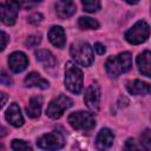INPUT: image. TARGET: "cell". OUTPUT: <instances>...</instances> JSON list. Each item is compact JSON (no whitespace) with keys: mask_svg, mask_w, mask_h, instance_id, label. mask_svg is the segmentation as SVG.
Wrapping results in <instances>:
<instances>
[{"mask_svg":"<svg viewBox=\"0 0 151 151\" xmlns=\"http://www.w3.org/2000/svg\"><path fill=\"white\" fill-rule=\"evenodd\" d=\"M84 103L86 104L87 109L92 112H98L99 104H100V87L97 83H92L84 96Z\"/></svg>","mask_w":151,"mask_h":151,"instance_id":"cell-9","label":"cell"},{"mask_svg":"<svg viewBox=\"0 0 151 151\" xmlns=\"http://www.w3.org/2000/svg\"><path fill=\"white\" fill-rule=\"evenodd\" d=\"M5 117H6L7 122L15 127H20L24 125V117H22L20 107L17 103H12L9 105V107L7 109V111L5 113Z\"/></svg>","mask_w":151,"mask_h":151,"instance_id":"cell-12","label":"cell"},{"mask_svg":"<svg viewBox=\"0 0 151 151\" xmlns=\"http://www.w3.org/2000/svg\"><path fill=\"white\" fill-rule=\"evenodd\" d=\"M126 88L129 91V93L133 94V96H146L149 93H151V86L142 80L134 79L131 80L126 84Z\"/></svg>","mask_w":151,"mask_h":151,"instance_id":"cell-16","label":"cell"},{"mask_svg":"<svg viewBox=\"0 0 151 151\" xmlns=\"http://www.w3.org/2000/svg\"><path fill=\"white\" fill-rule=\"evenodd\" d=\"M29 1H32V2H40L41 0H29Z\"/></svg>","mask_w":151,"mask_h":151,"instance_id":"cell-32","label":"cell"},{"mask_svg":"<svg viewBox=\"0 0 151 151\" xmlns=\"http://www.w3.org/2000/svg\"><path fill=\"white\" fill-rule=\"evenodd\" d=\"M70 125L76 130L90 131L96 126V119L92 113L85 111H77L68 116Z\"/></svg>","mask_w":151,"mask_h":151,"instance_id":"cell-5","label":"cell"},{"mask_svg":"<svg viewBox=\"0 0 151 151\" xmlns=\"http://www.w3.org/2000/svg\"><path fill=\"white\" fill-rule=\"evenodd\" d=\"M24 84L26 87H38L41 90H46L50 86L48 81L46 79H44L38 72L28 73L24 79Z\"/></svg>","mask_w":151,"mask_h":151,"instance_id":"cell-17","label":"cell"},{"mask_svg":"<svg viewBox=\"0 0 151 151\" xmlns=\"http://www.w3.org/2000/svg\"><path fill=\"white\" fill-rule=\"evenodd\" d=\"M35 58L45 67H53L57 64V60H55L54 55L47 50H38L35 52Z\"/></svg>","mask_w":151,"mask_h":151,"instance_id":"cell-19","label":"cell"},{"mask_svg":"<svg viewBox=\"0 0 151 151\" xmlns=\"http://www.w3.org/2000/svg\"><path fill=\"white\" fill-rule=\"evenodd\" d=\"M94 51L98 53V54H104L105 52H106V48H105V46L103 45V44H100V42H96L94 44Z\"/></svg>","mask_w":151,"mask_h":151,"instance_id":"cell-29","label":"cell"},{"mask_svg":"<svg viewBox=\"0 0 151 151\" xmlns=\"http://www.w3.org/2000/svg\"><path fill=\"white\" fill-rule=\"evenodd\" d=\"M132 68V54L123 52L117 55L109 57L105 63V70L111 78H117L122 73L129 72Z\"/></svg>","mask_w":151,"mask_h":151,"instance_id":"cell-1","label":"cell"},{"mask_svg":"<svg viewBox=\"0 0 151 151\" xmlns=\"http://www.w3.org/2000/svg\"><path fill=\"white\" fill-rule=\"evenodd\" d=\"M125 147L127 149V150H138L140 146H138L137 144H136V142H134V139H127L126 140V143H125Z\"/></svg>","mask_w":151,"mask_h":151,"instance_id":"cell-27","label":"cell"},{"mask_svg":"<svg viewBox=\"0 0 151 151\" xmlns=\"http://www.w3.org/2000/svg\"><path fill=\"white\" fill-rule=\"evenodd\" d=\"M55 13L60 19H67L76 13V4L73 0H58L54 5Z\"/></svg>","mask_w":151,"mask_h":151,"instance_id":"cell-11","label":"cell"},{"mask_svg":"<svg viewBox=\"0 0 151 151\" xmlns=\"http://www.w3.org/2000/svg\"><path fill=\"white\" fill-rule=\"evenodd\" d=\"M78 26L81 29H98L99 28V22L90 17H80L78 19Z\"/></svg>","mask_w":151,"mask_h":151,"instance_id":"cell-20","label":"cell"},{"mask_svg":"<svg viewBox=\"0 0 151 151\" xmlns=\"http://www.w3.org/2000/svg\"><path fill=\"white\" fill-rule=\"evenodd\" d=\"M27 65H28V58L24 52L17 51V52H13V53L9 54V57H8V66L14 73L22 72L27 67Z\"/></svg>","mask_w":151,"mask_h":151,"instance_id":"cell-10","label":"cell"},{"mask_svg":"<svg viewBox=\"0 0 151 151\" xmlns=\"http://www.w3.org/2000/svg\"><path fill=\"white\" fill-rule=\"evenodd\" d=\"M136 63H137V67H138L139 72L143 76L151 78V52L144 51V52L139 53L136 59Z\"/></svg>","mask_w":151,"mask_h":151,"instance_id":"cell-15","label":"cell"},{"mask_svg":"<svg viewBox=\"0 0 151 151\" xmlns=\"http://www.w3.org/2000/svg\"><path fill=\"white\" fill-rule=\"evenodd\" d=\"M11 147L12 150H32L31 145L27 142L21 140V139H14L11 144Z\"/></svg>","mask_w":151,"mask_h":151,"instance_id":"cell-23","label":"cell"},{"mask_svg":"<svg viewBox=\"0 0 151 151\" xmlns=\"http://www.w3.org/2000/svg\"><path fill=\"white\" fill-rule=\"evenodd\" d=\"M140 147L151 151V129H146L140 134Z\"/></svg>","mask_w":151,"mask_h":151,"instance_id":"cell-22","label":"cell"},{"mask_svg":"<svg viewBox=\"0 0 151 151\" xmlns=\"http://www.w3.org/2000/svg\"><path fill=\"white\" fill-rule=\"evenodd\" d=\"M70 54L76 64H78L80 66H85V67L90 66L94 60L93 50H92L91 45L86 41L73 42L70 47Z\"/></svg>","mask_w":151,"mask_h":151,"instance_id":"cell-2","label":"cell"},{"mask_svg":"<svg viewBox=\"0 0 151 151\" xmlns=\"http://www.w3.org/2000/svg\"><path fill=\"white\" fill-rule=\"evenodd\" d=\"M8 40H9V37H8L4 31H1V51H4V50L6 48Z\"/></svg>","mask_w":151,"mask_h":151,"instance_id":"cell-28","label":"cell"},{"mask_svg":"<svg viewBox=\"0 0 151 151\" xmlns=\"http://www.w3.org/2000/svg\"><path fill=\"white\" fill-rule=\"evenodd\" d=\"M65 87L74 93L79 94L83 90V81H84V74L83 71L76 66V64L68 61L65 65Z\"/></svg>","mask_w":151,"mask_h":151,"instance_id":"cell-3","label":"cell"},{"mask_svg":"<svg viewBox=\"0 0 151 151\" xmlns=\"http://www.w3.org/2000/svg\"><path fill=\"white\" fill-rule=\"evenodd\" d=\"M41 42V34H32V35H29L27 39H26V41H25V45L27 46V47H35V46H38L39 44Z\"/></svg>","mask_w":151,"mask_h":151,"instance_id":"cell-24","label":"cell"},{"mask_svg":"<svg viewBox=\"0 0 151 151\" xmlns=\"http://www.w3.org/2000/svg\"><path fill=\"white\" fill-rule=\"evenodd\" d=\"M150 31L151 29L149 24L144 20H139L125 32V39L127 42L132 45H138L147 40L150 35Z\"/></svg>","mask_w":151,"mask_h":151,"instance_id":"cell-4","label":"cell"},{"mask_svg":"<svg viewBox=\"0 0 151 151\" xmlns=\"http://www.w3.org/2000/svg\"><path fill=\"white\" fill-rule=\"evenodd\" d=\"M84 11L88 12V13H94L98 12L100 9V0H81Z\"/></svg>","mask_w":151,"mask_h":151,"instance_id":"cell-21","label":"cell"},{"mask_svg":"<svg viewBox=\"0 0 151 151\" xmlns=\"http://www.w3.org/2000/svg\"><path fill=\"white\" fill-rule=\"evenodd\" d=\"M41 107H42V98L40 96L31 97L28 105L26 106L27 116L31 118H38L41 113Z\"/></svg>","mask_w":151,"mask_h":151,"instance_id":"cell-18","label":"cell"},{"mask_svg":"<svg viewBox=\"0 0 151 151\" xmlns=\"http://www.w3.org/2000/svg\"><path fill=\"white\" fill-rule=\"evenodd\" d=\"M72 106H73V100L65 94H60L50 101L46 109V114L52 119H58L63 116V113L67 109Z\"/></svg>","mask_w":151,"mask_h":151,"instance_id":"cell-6","label":"cell"},{"mask_svg":"<svg viewBox=\"0 0 151 151\" xmlns=\"http://www.w3.org/2000/svg\"><path fill=\"white\" fill-rule=\"evenodd\" d=\"M1 84H2V85H6V86L12 85V79L7 76V73H6L4 70L1 71Z\"/></svg>","mask_w":151,"mask_h":151,"instance_id":"cell-26","label":"cell"},{"mask_svg":"<svg viewBox=\"0 0 151 151\" xmlns=\"http://www.w3.org/2000/svg\"><path fill=\"white\" fill-rule=\"evenodd\" d=\"M48 40L51 41L52 45H54L58 48H64L66 44V35L65 31L60 26H52L48 31Z\"/></svg>","mask_w":151,"mask_h":151,"instance_id":"cell-13","label":"cell"},{"mask_svg":"<svg viewBox=\"0 0 151 151\" xmlns=\"http://www.w3.org/2000/svg\"><path fill=\"white\" fill-rule=\"evenodd\" d=\"M64 144H65L64 137L58 131H52V132L45 133L41 137H39L38 140H37L38 147L44 149V150H57V149H61L64 146Z\"/></svg>","mask_w":151,"mask_h":151,"instance_id":"cell-7","label":"cell"},{"mask_svg":"<svg viewBox=\"0 0 151 151\" xmlns=\"http://www.w3.org/2000/svg\"><path fill=\"white\" fill-rule=\"evenodd\" d=\"M41 20H42V15L40 13H33L28 17V22H31V24H38Z\"/></svg>","mask_w":151,"mask_h":151,"instance_id":"cell-25","label":"cell"},{"mask_svg":"<svg viewBox=\"0 0 151 151\" xmlns=\"http://www.w3.org/2000/svg\"><path fill=\"white\" fill-rule=\"evenodd\" d=\"M0 94H1V98H2V99H1V106L4 107L5 104H6V99H7V97H6V93H5V92H1Z\"/></svg>","mask_w":151,"mask_h":151,"instance_id":"cell-30","label":"cell"},{"mask_svg":"<svg viewBox=\"0 0 151 151\" xmlns=\"http://www.w3.org/2000/svg\"><path fill=\"white\" fill-rule=\"evenodd\" d=\"M20 8V2L18 0H6L1 4V21L5 25L12 26L15 24L18 12Z\"/></svg>","mask_w":151,"mask_h":151,"instance_id":"cell-8","label":"cell"},{"mask_svg":"<svg viewBox=\"0 0 151 151\" xmlns=\"http://www.w3.org/2000/svg\"><path fill=\"white\" fill-rule=\"evenodd\" d=\"M127 4H130V5H136V4H138L139 2V0H125Z\"/></svg>","mask_w":151,"mask_h":151,"instance_id":"cell-31","label":"cell"},{"mask_svg":"<svg viewBox=\"0 0 151 151\" xmlns=\"http://www.w3.org/2000/svg\"><path fill=\"white\" fill-rule=\"evenodd\" d=\"M113 139H114V134L113 132L107 129V127H104L101 129L97 137H96V145H97V149L99 150H106L109 147H111V145L113 144Z\"/></svg>","mask_w":151,"mask_h":151,"instance_id":"cell-14","label":"cell"}]
</instances>
